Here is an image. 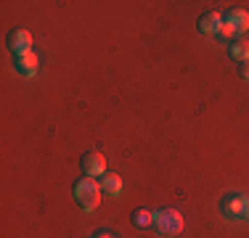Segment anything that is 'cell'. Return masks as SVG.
I'll list each match as a JSON object with an SVG mask.
<instances>
[{"label":"cell","instance_id":"7a4b0ae2","mask_svg":"<svg viewBox=\"0 0 249 238\" xmlns=\"http://www.w3.org/2000/svg\"><path fill=\"white\" fill-rule=\"evenodd\" d=\"M154 228L162 236H178L183 230V214L178 209H159L154 212Z\"/></svg>","mask_w":249,"mask_h":238},{"label":"cell","instance_id":"52a82bcc","mask_svg":"<svg viewBox=\"0 0 249 238\" xmlns=\"http://www.w3.org/2000/svg\"><path fill=\"white\" fill-rule=\"evenodd\" d=\"M225 21L236 29V34H241V32H247V29H249V14L244 8H231L228 16H225Z\"/></svg>","mask_w":249,"mask_h":238},{"label":"cell","instance_id":"5bb4252c","mask_svg":"<svg viewBox=\"0 0 249 238\" xmlns=\"http://www.w3.org/2000/svg\"><path fill=\"white\" fill-rule=\"evenodd\" d=\"M241 220H249V196H244V206H241Z\"/></svg>","mask_w":249,"mask_h":238},{"label":"cell","instance_id":"5b68a950","mask_svg":"<svg viewBox=\"0 0 249 238\" xmlns=\"http://www.w3.org/2000/svg\"><path fill=\"white\" fill-rule=\"evenodd\" d=\"M14 67L21 77H35L37 69H40V58H37V53L29 51V53H24V56H14Z\"/></svg>","mask_w":249,"mask_h":238},{"label":"cell","instance_id":"7c38bea8","mask_svg":"<svg viewBox=\"0 0 249 238\" xmlns=\"http://www.w3.org/2000/svg\"><path fill=\"white\" fill-rule=\"evenodd\" d=\"M217 34H220V37H225V40H233V37H236V29L223 19V27H220V32H217Z\"/></svg>","mask_w":249,"mask_h":238},{"label":"cell","instance_id":"8992f818","mask_svg":"<svg viewBox=\"0 0 249 238\" xmlns=\"http://www.w3.org/2000/svg\"><path fill=\"white\" fill-rule=\"evenodd\" d=\"M220 27H223V16L217 14V11H207V14H201L199 21H196V29L204 32V34L220 32Z\"/></svg>","mask_w":249,"mask_h":238},{"label":"cell","instance_id":"6da1fadb","mask_svg":"<svg viewBox=\"0 0 249 238\" xmlns=\"http://www.w3.org/2000/svg\"><path fill=\"white\" fill-rule=\"evenodd\" d=\"M72 193H74V201L80 204V209L93 212L101 204V193L104 190H101V183L96 177H80V180H74Z\"/></svg>","mask_w":249,"mask_h":238},{"label":"cell","instance_id":"9c48e42d","mask_svg":"<svg viewBox=\"0 0 249 238\" xmlns=\"http://www.w3.org/2000/svg\"><path fill=\"white\" fill-rule=\"evenodd\" d=\"M231 56L236 58V61H249V40L247 37H236L233 43H231Z\"/></svg>","mask_w":249,"mask_h":238},{"label":"cell","instance_id":"8fae6325","mask_svg":"<svg viewBox=\"0 0 249 238\" xmlns=\"http://www.w3.org/2000/svg\"><path fill=\"white\" fill-rule=\"evenodd\" d=\"M130 222H133L135 228H149V225H154V212H149V209H135L133 214H130Z\"/></svg>","mask_w":249,"mask_h":238},{"label":"cell","instance_id":"4fadbf2b","mask_svg":"<svg viewBox=\"0 0 249 238\" xmlns=\"http://www.w3.org/2000/svg\"><path fill=\"white\" fill-rule=\"evenodd\" d=\"M239 74H241V80H249V61H244L239 67Z\"/></svg>","mask_w":249,"mask_h":238},{"label":"cell","instance_id":"3957f363","mask_svg":"<svg viewBox=\"0 0 249 238\" xmlns=\"http://www.w3.org/2000/svg\"><path fill=\"white\" fill-rule=\"evenodd\" d=\"M8 48L14 56H24L32 51V34L27 29H11L8 32Z\"/></svg>","mask_w":249,"mask_h":238},{"label":"cell","instance_id":"ba28073f","mask_svg":"<svg viewBox=\"0 0 249 238\" xmlns=\"http://www.w3.org/2000/svg\"><path fill=\"white\" fill-rule=\"evenodd\" d=\"M101 190L106 196H120L122 193V177L120 175H104L101 177Z\"/></svg>","mask_w":249,"mask_h":238},{"label":"cell","instance_id":"9a60e30c","mask_svg":"<svg viewBox=\"0 0 249 238\" xmlns=\"http://www.w3.org/2000/svg\"><path fill=\"white\" fill-rule=\"evenodd\" d=\"M93 238H120V236H114V233H109V230H98Z\"/></svg>","mask_w":249,"mask_h":238},{"label":"cell","instance_id":"277c9868","mask_svg":"<svg viewBox=\"0 0 249 238\" xmlns=\"http://www.w3.org/2000/svg\"><path fill=\"white\" fill-rule=\"evenodd\" d=\"M82 172H85V177H98L106 172V156L101 151H88L85 156H82Z\"/></svg>","mask_w":249,"mask_h":238},{"label":"cell","instance_id":"30bf717a","mask_svg":"<svg viewBox=\"0 0 249 238\" xmlns=\"http://www.w3.org/2000/svg\"><path fill=\"white\" fill-rule=\"evenodd\" d=\"M241 206H244V196H239V193H231L228 199L223 201L225 214H231V217H239V220H241Z\"/></svg>","mask_w":249,"mask_h":238}]
</instances>
